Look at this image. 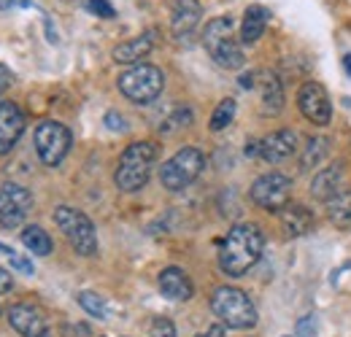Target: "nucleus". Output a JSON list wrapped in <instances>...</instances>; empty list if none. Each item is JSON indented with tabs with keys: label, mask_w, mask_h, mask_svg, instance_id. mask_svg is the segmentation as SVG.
Instances as JSON below:
<instances>
[{
	"label": "nucleus",
	"mask_w": 351,
	"mask_h": 337,
	"mask_svg": "<svg viewBox=\"0 0 351 337\" xmlns=\"http://www.w3.org/2000/svg\"><path fill=\"white\" fill-rule=\"evenodd\" d=\"M265 238L257 224H235L224 243L219 246V267L224 275L241 278L246 275L263 256Z\"/></svg>",
	"instance_id": "nucleus-1"
},
{
	"label": "nucleus",
	"mask_w": 351,
	"mask_h": 337,
	"mask_svg": "<svg viewBox=\"0 0 351 337\" xmlns=\"http://www.w3.org/2000/svg\"><path fill=\"white\" fill-rule=\"evenodd\" d=\"M157 143L152 140H135L130 143L122 157H119V165L114 173V184L119 192H138L149 184L152 178V170L157 162Z\"/></svg>",
	"instance_id": "nucleus-2"
},
{
	"label": "nucleus",
	"mask_w": 351,
	"mask_h": 337,
	"mask_svg": "<svg viewBox=\"0 0 351 337\" xmlns=\"http://www.w3.org/2000/svg\"><path fill=\"white\" fill-rule=\"evenodd\" d=\"M203 46H206L208 57L219 68H224V71H238L246 62L241 41L235 38V27H232V19L230 16L208 19V25L203 27Z\"/></svg>",
	"instance_id": "nucleus-3"
},
{
	"label": "nucleus",
	"mask_w": 351,
	"mask_h": 337,
	"mask_svg": "<svg viewBox=\"0 0 351 337\" xmlns=\"http://www.w3.org/2000/svg\"><path fill=\"white\" fill-rule=\"evenodd\" d=\"M211 310L224 327L230 329H252L257 324V308L246 292L235 286H219L211 295Z\"/></svg>",
	"instance_id": "nucleus-4"
},
{
	"label": "nucleus",
	"mask_w": 351,
	"mask_h": 337,
	"mask_svg": "<svg viewBox=\"0 0 351 337\" xmlns=\"http://www.w3.org/2000/svg\"><path fill=\"white\" fill-rule=\"evenodd\" d=\"M119 92L135 103V105H149L154 103L162 89H165V73L157 68V65H149V62H141V65H132L130 71H125L119 76Z\"/></svg>",
	"instance_id": "nucleus-5"
},
{
	"label": "nucleus",
	"mask_w": 351,
	"mask_h": 337,
	"mask_svg": "<svg viewBox=\"0 0 351 337\" xmlns=\"http://www.w3.org/2000/svg\"><path fill=\"white\" fill-rule=\"evenodd\" d=\"M54 224L60 227V232L65 235V240L73 246V251L79 256L97 253V232H95V224L89 221L87 213L71 208V205H60L54 211Z\"/></svg>",
	"instance_id": "nucleus-6"
},
{
	"label": "nucleus",
	"mask_w": 351,
	"mask_h": 337,
	"mask_svg": "<svg viewBox=\"0 0 351 337\" xmlns=\"http://www.w3.org/2000/svg\"><path fill=\"white\" fill-rule=\"evenodd\" d=\"M203 168H206L203 151L195 149V146H184L160 168V184L168 192H181V189H186V186H192L197 181Z\"/></svg>",
	"instance_id": "nucleus-7"
},
{
	"label": "nucleus",
	"mask_w": 351,
	"mask_h": 337,
	"mask_svg": "<svg viewBox=\"0 0 351 337\" xmlns=\"http://www.w3.org/2000/svg\"><path fill=\"white\" fill-rule=\"evenodd\" d=\"M33 143H36V151L41 157L46 168H57L68 151H71V143H73V135L71 129L60 122H51V119H44L36 127V135H33Z\"/></svg>",
	"instance_id": "nucleus-8"
},
{
	"label": "nucleus",
	"mask_w": 351,
	"mask_h": 337,
	"mask_svg": "<svg viewBox=\"0 0 351 337\" xmlns=\"http://www.w3.org/2000/svg\"><path fill=\"white\" fill-rule=\"evenodd\" d=\"M252 203L263 211L278 213L289 205L292 197V178L284 173H265L252 184Z\"/></svg>",
	"instance_id": "nucleus-9"
},
{
	"label": "nucleus",
	"mask_w": 351,
	"mask_h": 337,
	"mask_svg": "<svg viewBox=\"0 0 351 337\" xmlns=\"http://www.w3.org/2000/svg\"><path fill=\"white\" fill-rule=\"evenodd\" d=\"M30 211H33L30 189H25L19 184H11V181L0 186V227H5V229L19 227Z\"/></svg>",
	"instance_id": "nucleus-10"
},
{
	"label": "nucleus",
	"mask_w": 351,
	"mask_h": 337,
	"mask_svg": "<svg viewBox=\"0 0 351 337\" xmlns=\"http://www.w3.org/2000/svg\"><path fill=\"white\" fill-rule=\"evenodd\" d=\"M298 105H300V114L306 116L311 125L316 127H327L332 119V103H330V95L327 89L319 84V82H306L298 92Z\"/></svg>",
	"instance_id": "nucleus-11"
},
{
	"label": "nucleus",
	"mask_w": 351,
	"mask_h": 337,
	"mask_svg": "<svg viewBox=\"0 0 351 337\" xmlns=\"http://www.w3.org/2000/svg\"><path fill=\"white\" fill-rule=\"evenodd\" d=\"M5 316H8V324L22 337H51L49 324H46V319L41 316V310L33 308V305H27V302L11 305Z\"/></svg>",
	"instance_id": "nucleus-12"
},
{
	"label": "nucleus",
	"mask_w": 351,
	"mask_h": 337,
	"mask_svg": "<svg viewBox=\"0 0 351 337\" xmlns=\"http://www.w3.org/2000/svg\"><path fill=\"white\" fill-rule=\"evenodd\" d=\"M254 89L260 95V111L276 116L284 108V84L273 71H254Z\"/></svg>",
	"instance_id": "nucleus-13"
},
{
	"label": "nucleus",
	"mask_w": 351,
	"mask_h": 337,
	"mask_svg": "<svg viewBox=\"0 0 351 337\" xmlns=\"http://www.w3.org/2000/svg\"><path fill=\"white\" fill-rule=\"evenodd\" d=\"M25 132V114L16 103L3 100L0 103V154H8L16 140Z\"/></svg>",
	"instance_id": "nucleus-14"
},
{
	"label": "nucleus",
	"mask_w": 351,
	"mask_h": 337,
	"mask_svg": "<svg viewBox=\"0 0 351 337\" xmlns=\"http://www.w3.org/2000/svg\"><path fill=\"white\" fill-rule=\"evenodd\" d=\"M260 143H263L260 160L276 165V162L289 160V157L298 151V132H295V129H276V132H270L267 138H263Z\"/></svg>",
	"instance_id": "nucleus-15"
},
{
	"label": "nucleus",
	"mask_w": 351,
	"mask_h": 337,
	"mask_svg": "<svg viewBox=\"0 0 351 337\" xmlns=\"http://www.w3.org/2000/svg\"><path fill=\"white\" fill-rule=\"evenodd\" d=\"M200 16H203V8L197 0H171V30L178 41L195 33V27L200 25Z\"/></svg>",
	"instance_id": "nucleus-16"
},
{
	"label": "nucleus",
	"mask_w": 351,
	"mask_h": 337,
	"mask_svg": "<svg viewBox=\"0 0 351 337\" xmlns=\"http://www.w3.org/2000/svg\"><path fill=\"white\" fill-rule=\"evenodd\" d=\"M278 219H281V229L287 238H300V235H308L313 229V221L316 216L311 208L300 205V203H289L287 208L278 211Z\"/></svg>",
	"instance_id": "nucleus-17"
},
{
	"label": "nucleus",
	"mask_w": 351,
	"mask_h": 337,
	"mask_svg": "<svg viewBox=\"0 0 351 337\" xmlns=\"http://www.w3.org/2000/svg\"><path fill=\"white\" fill-rule=\"evenodd\" d=\"M157 284H160L162 297H168L173 302H186V299H192V295H195V286H192L189 275L181 267H165L160 273Z\"/></svg>",
	"instance_id": "nucleus-18"
},
{
	"label": "nucleus",
	"mask_w": 351,
	"mask_h": 337,
	"mask_svg": "<svg viewBox=\"0 0 351 337\" xmlns=\"http://www.w3.org/2000/svg\"><path fill=\"white\" fill-rule=\"evenodd\" d=\"M343 168L341 165H327V168L316 170V175L311 178V197L327 203L335 195H341L343 189Z\"/></svg>",
	"instance_id": "nucleus-19"
},
{
	"label": "nucleus",
	"mask_w": 351,
	"mask_h": 337,
	"mask_svg": "<svg viewBox=\"0 0 351 337\" xmlns=\"http://www.w3.org/2000/svg\"><path fill=\"white\" fill-rule=\"evenodd\" d=\"M152 49H154V33H143V36H138L132 41L119 43L114 49V60L122 62V65H141V60L149 57Z\"/></svg>",
	"instance_id": "nucleus-20"
},
{
	"label": "nucleus",
	"mask_w": 351,
	"mask_h": 337,
	"mask_svg": "<svg viewBox=\"0 0 351 337\" xmlns=\"http://www.w3.org/2000/svg\"><path fill=\"white\" fill-rule=\"evenodd\" d=\"M267 22H270V11L265 5H260V3L249 5L246 14H243V22H241V43L260 41L265 27H267Z\"/></svg>",
	"instance_id": "nucleus-21"
},
{
	"label": "nucleus",
	"mask_w": 351,
	"mask_h": 337,
	"mask_svg": "<svg viewBox=\"0 0 351 337\" xmlns=\"http://www.w3.org/2000/svg\"><path fill=\"white\" fill-rule=\"evenodd\" d=\"M324 211L332 227L338 229H351V192H341L332 200L324 203Z\"/></svg>",
	"instance_id": "nucleus-22"
},
{
	"label": "nucleus",
	"mask_w": 351,
	"mask_h": 337,
	"mask_svg": "<svg viewBox=\"0 0 351 337\" xmlns=\"http://www.w3.org/2000/svg\"><path fill=\"white\" fill-rule=\"evenodd\" d=\"M330 138L324 135H313L306 140V149H303V157H300V170H313L319 168L327 157H330Z\"/></svg>",
	"instance_id": "nucleus-23"
},
{
	"label": "nucleus",
	"mask_w": 351,
	"mask_h": 337,
	"mask_svg": "<svg viewBox=\"0 0 351 337\" xmlns=\"http://www.w3.org/2000/svg\"><path fill=\"white\" fill-rule=\"evenodd\" d=\"M19 238H22V246L27 251H33L36 256H49V253L54 251V243H51L49 232H46L44 227H38V224H27Z\"/></svg>",
	"instance_id": "nucleus-24"
},
{
	"label": "nucleus",
	"mask_w": 351,
	"mask_h": 337,
	"mask_svg": "<svg viewBox=\"0 0 351 337\" xmlns=\"http://www.w3.org/2000/svg\"><path fill=\"white\" fill-rule=\"evenodd\" d=\"M232 119H235V100H232V97H224L219 105L214 108L208 127H211L214 132H221V129H227V127L232 125Z\"/></svg>",
	"instance_id": "nucleus-25"
},
{
	"label": "nucleus",
	"mask_w": 351,
	"mask_h": 337,
	"mask_svg": "<svg viewBox=\"0 0 351 337\" xmlns=\"http://www.w3.org/2000/svg\"><path fill=\"white\" fill-rule=\"evenodd\" d=\"M79 305L87 310L89 316H95V319H100V321H106V319L111 316L108 302L100 295H95V292H82V295H79Z\"/></svg>",
	"instance_id": "nucleus-26"
},
{
	"label": "nucleus",
	"mask_w": 351,
	"mask_h": 337,
	"mask_svg": "<svg viewBox=\"0 0 351 337\" xmlns=\"http://www.w3.org/2000/svg\"><path fill=\"white\" fill-rule=\"evenodd\" d=\"M0 253L8 259V264L16 270V273H25V275H33L36 270H33V262L27 259V256H22V253H16L11 246H5V243H0Z\"/></svg>",
	"instance_id": "nucleus-27"
},
{
	"label": "nucleus",
	"mask_w": 351,
	"mask_h": 337,
	"mask_svg": "<svg viewBox=\"0 0 351 337\" xmlns=\"http://www.w3.org/2000/svg\"><path fill=\"white\" fill-rule=\"evenodd\" d=\"M192 122V111L189 108H178V111H173L162 125H160V132H176V129H181V127H186Z\"/></svg>",
	"instance_id": "nucleus-28"
},
{
	"label": "nucleus",
	"mask_w": 351,
	"mask_h": 337,
	"mask_svg": "<svg viewBox=\"0 0 351 337\" xmlns=\"http://www.w3.org/2000/svg\"><path fill=\"white\" fill-rule=\"evenodd\" d=\"M149 335L152 337H176L173 321L165 319V316H157V319L152 321V327H149Z\"/></svg>",
	"instance_id": "nucleus-29"
},
{
	"label": "nucleus",
	"mask_w": 351,
	"mask_h": 337,
	"mask_svg": "<svg viewBox=\"0 0 351 337\" xmlns=\"http://www.w3.org/2000/svg\"><path fill=\"white\" fill-rule=\"evenodd\" d=\"M84 5H87L89 14H95V16H100V19H111V16L117 14L108 0H84Z\"/></svg>",
	"instance_id": "nucleus-30"
},
{
	"label": "nucleus",
	"mask_w": 351,
	"mask_h": 337,
	"mask_svg": "<svg viewBox=\"0 0 351 337\" xmlns=\"http://www.w3.org/2000/svg\"><path fill=\"white\" fill-rule=\"evenodd\" d=\"M298 335L316 337V316H303V319L298 321Z\"/></svg>",
	"instance_id": "nucleus-31"
},
{
	"label": "nucleus",
	"mask_w": 351,
	"mask_h": 337,
	"mask_svg": "<svg viewBox=\"0 0 351 337\" xmlns=\"http://www.w3.org/2000/svg\"><path fill=\"white\" fill-rule=\"evenodd\" d=\"M106 127H108V129H117V132H125V129H128L122 114H117V111H108V114H106Z\"/></svg>",
	"instance_id": "nucleus-32"
},
{
	"label": "nucleus",
	"mask_w": 351,
	"mask_h": 337,
	"mask_svg": "<svg viewBox=\"0 0 351 337\" xmlns=\"http://www.w3.org/2000/svg\"><path fill=\"white\" fill-rule=\"evenodd\" d=\"M14 289V278H11V273L8 270H3L0 267V295H8Z\"/></svg>",
	"instance_id": "nucleus-33"
},
{
	"label": "nucleus",
	"mask_w": 351,
	"mask_h": 337,
	"mask_svg": "<svg viewBox=\"0 0 351 337\" xmlns=\"http://www.w3.org/2000/svg\"><path fill=\"white\" fill-rule=\"evenodd\" d=\"M30 5V0H0V11H11V8H25Z\"/></svg>",
	"instance_id": "nucleus-34"
},
{
	"label": "nucleus",
	"mask_w": 351,
	"mask_h": 337,
	"mask_svg": "<svg viewBox=\"0 0 351 337\" xmlns=\"http://www.w3.org/2000/svg\"><path fill=\"white\" fill-rule=\"evenodd\" d=\"M8 84H11V71L5 65H0V97H3V92H5Z\"/></svg>",
	"instance_id": "nucleus-35"
},
{
	"label": "nucleus",
	"mask_w": 351,
	"mask_h": 337,
	"mask_svg": "<svg viewBox=\"0 0 351 337\" xmlns=\"http://www.w3.org/2000/svg\"><path fill=\"white\" fill-rule=\"evenodd\" d=\"M197 337H224V327H221V324H214V327H208L206 332H200Z\"/></svg>",
	"instance_id": "nucleus-36"
},
{
	"label": "nucleus",
	"mask_w": 351,
	"mask_h": 337,
	"mask_svg": "<svg viewBox=\"0 0 351 337\" xmlns=\"http://www.w3.org/2000/svg\"><path fill=\"white\" fill-rule=\"evenodd\" d=\"M260 149H263L260 140H249V146H246V157H260Z\"/></svg>",
	"instance_id": "nucleus-37"
},
{
	"label": "nucleus",
	"mask_w": 351,
	"mask_h": 337,
	"mask_svg": "<svg viewBox=\"0 0 351 337\" xmlns=\"http://www.w3.org/2000/svg\"><path fill=\"white\" fill-rule=\"evenodd\" d=\"M241 86H243V89H254V71L241 76Z\"/></svg>",
	"instance_id": "nucleus-38"
},
{
	"label": "nucleus",
	"mask_w": 351,
	"mask_h": 337,
	"mask_svg": "<svg viewBox=\"0 0 351 337\" xmlns=\"http://www.w3.org/2000/svg\"><path fill=\"white\" fill-rule=\"evenodd\" d=\"M343 68L349 71V76H351V54H346V57H343Z\"/></svg>",
	"instance_id": "nucleus-39"
}]
</instances>
